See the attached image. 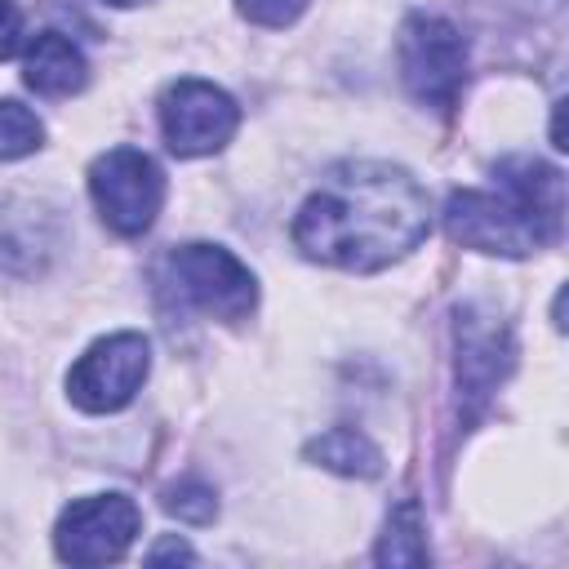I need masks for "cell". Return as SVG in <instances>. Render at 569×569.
<instances>
[{
    "label": "cell",
    "mask_w": 569,
    "mask_h": 569,
    "mask_svg": "<svg viewBox=\"0 0 569 569\" xmlns=\"http://www.w3.org/2000/svg\"><path fill=\"white\" fill-rule=\"evenodd\" d=\"M431 231V196L418 178L382 160L333 164L293 218V244L325 267L378 271Z\"/></svg>",
    "instance_id": "1"
},
{
    "label": "cell",
    "mask_w": 569,
    "mask_h": 569,
    "mask_svg": "<svg viewBox=\"0 0 569 569\" xmlns=\"http://www.w3.org/2000/svg\"><path fill=\"white\" fill-rule=\"evenodd\" d=\"M565 178L560 169L511 156L498 164V191H453L445 204V227L458 244L502 258H525L560 236Z\"/></svg>",
    "instance_id": "2"
},
{
    "label": "cell",
    "mask_w": 569,
    "mask_h": 569,
    "mask_svg": "<svg viewBox=\"0 0 569 569\" xmlns=\"http://www.w3.org/2000/svg\"><path fill=\"white\" fill-rule=\"evenodd\" d=\"M89 196L116 236H142L164 200V173L138 147H111L89 169Z\"/></svg>",
    "instance_id": "3"
},
{
    "label": "cell",
    "mask_w": 569,
    "mask_h": 569,
    "mask_svg": "<svg viewBox=\"0 0 569 569\" xmlns=\"http://www.w3.org/2000/svg\"><path fill=\"white\" fill-rule=\"evenodd\" d=\"M396 53H400V80L418 102H427L436 111H449L458 102L462 76H467V44L445 18L413 13L400 27Z\"/></svg>",
    "instance_id": "4"
},
{
    "label": "cell",
    "mask_w": 569,
    "mask_h": 569,
    "mask_svg": "<svg viewBox=\"0 0 569 569\" xmlns=\"http://www.w3.org/2000/svg\"><path fill=\"white\" fill-rule=\"evenodd\" d=\"M169 289L213 316V320H244L258 302V284L249 276V267L218 244H182L169 253Z\"/></svg>",
    "instance_id": "5"
},
{
    "label": "cell",
    "mask_w": 569,
    "mask_h": 569,
    "mask_svg": "<svg viewBox=\"0 0 569 569\" xmlns=\"http://www.w3.org/2000/svg\"><path fill=\"white\" fill-rule=\"evenodd\" d=\"M151 369V347L142 333H107L98 338L67 373V391L84 413H116L124 409Z\"/></svg>",
    "instance_id": "6"
},
{
    "label": "cell",
    "mask_w": 569,
    "mask_h": 569,
    "mask_svg": "<svg viewBox=\"0 0 569 569\" xmlns=\"http://www.w3.org/2000/svg\"><path fill=\"white\" fill-rule=\"evenodd\" d=\"M142 529V511L124 493H93L76 498L53 529V547L71 565H107L129 551V542Z\"/></svg>",
    "instance_id": "7"
},
{
    "label": "cell",
    "mask_w": 569,
    "mask_h": 569,
    "mask_svg": "<svg viewBox=\"0 0 569 569\" xmlns=\"http://www.w3.org/2000/svg\"><path fill=\"white\" fill-rule=\"evenodd\" d=\"M240 124V107L209 80H178L160 98V129L173 156H209Z\"/></svg>",
    "instance_id": "8"
},
{
    "label": "cell",
    "mask_w": 569,
    "mask_h": 569,
    "mask_svg": "<svg viewBox=\"0 0 569 569\" xmlns=\"http://www.w3.org/2000/svg\"><path fill=\"white\" fill-rule=\"evenodd\" d=\"M511 333L498 316H480L476 307L458 311V391L467 405V418L489 400V391H498V382L511 369Z\"/></svg>",
    "instance_id": "9"
},
{
    "label": "cell",
    "mask_w": 569,
    "mask_h": 569,
    "mask_svg": "<svg viewBox=\"0 0 569 569\" xmlns=\"http://www.w3.org/2000/svg\"><path fill=\"white\" fill-rule=\"evenodd\" d=\"M58 253V218L49 204L27 196L0 200V271L36 276Z\"/></svg>",
    "instance_id": "10"
},
{
    "label": "cell",
    "mask_w": 569,
    "mask_h": 569,
    "mask_svg": "<svg viewBox=\"0 0 569 569\" xmlns=\"http://www.w3.org/2000/svg\"><path fill=\"white\" fill-rule=\"evenodd\" d=\"M22 80H27L36 93H44V98H71V93L84 89L89 67H84V53L71 44V36H62V31H40V36H31V44H27Z\"/></svg>",
    "instance_id": "11"
},
{
    "label": "cell",
    "mask_w": 569,
    "mask_h": 569,
    "mask_svg": "<svg viewBox=\"0 0 569 569\" xmlns=\"http://www.w3.org/2000/svg\"><path fill=\"white\" fill-rule=\"evenodd\" d=\"M307 458H316L320 467H329V471H338V476H360V480H369V476L382 471L378 445H373L365 431H356V427H333V431L316 436V440L307 445Z\"/></svg>",
    "instance_id": "12"
},
{
    "label": "cell",
    "mask_w": 569,
    "mask_h": 569,
    "mask_svg": "<svg viewBox=\"0 0 569 569\" xmlns=\"http://www.w3.org/2000/svg\"><path fill=\"white\" fill-rule=\"evenodd\" d=\"M378 560L382 565H422L427 560V538H422V520H418L413 502H400L391 511L382 547H378Z\"/></svg>",
    "instance_id": "13"
},
{
    "label": "cell",
    "mask_w": 569,
    "mask_h": 569,
    "mask_svg": "<svg viewBox=\"0 0 569 569\" xmlns=\"http://www.w3.org/2000/svg\"><path fill=\"white\" fill-rule=\"evenodd\" d=\"M44 138V124L36 120V111H27L22 102H0V160H18L31 156Z\"/></svg>",
    "instance_id": "14"
},
{
    "label": "cell",
    "mask_w": 569,
    "mask_h": 569,
    "mask_svg": "<svg viewBox=\"0 0 569 569\" xmlns=\"http://www.w3.org/2000/svg\"><path fill=\"white\" fill-rule=\"evenodd\" d=\"M164 511H173L178 520H191V525H209L213 511H218V498H213V489L204 480L187 476V480L164 489Z\"/></svg>",
    "instance_id": "15"
},
{
    "label": "cell",
    "mask_w": 569,
    "mask_h": 569,
    "mask_svg": "<svg viewBox=\"0 0 569 569\" xmlns=\"http://www.w3.org/2000/svg\"><path fill=\"white\" fill-rule=\"evenodd\" d=\"M236 4L258 27H284V22H293L307 9V0H236Z\"/></svg>",
    "instance_id": "16"
},
{
    "label": "cell",
    "mask_w": 569,
    "mask_h": 569,
    "mask_svg": "<svg viewBox=\"0 0 569 569\" xmlns=\"http://www.w3.org/2000/svg\"><path fill=\"white\" fill-rule=\"evenodd\" d=\"M22 40V13L13 0H0V58H9Z\"/></svg>",
    "instance_id": "17"
},
{
    "label": "cell",
    "mask_w": 569,
    "mask_h": 569,
    "mask_svg": "<svg viewBox=\"0 0 569 569\" xmlns=\"http://www.w3.org/2000/svg\"><path fill=\"white\" fill-rule=\"evenodd\" d=\"M147 560H151V565H160V560H191V547H187V542H182V538L173 533V538L156 542V547L147 551Z\"/></svg>",
    "instance_id": "18"
},
{
    "label": "cell",
    "mask_w": 569,
    "mask_h": 569,
    "mask_svg": "<svg viewBox=\"0 0 569 569\" xmlns=\"http://www.w3.org/2000/svg\"><path fill=\"white\" fill-rule=\"evenodd\" d=\"M107 4H142V0H107Z\"/></svg>",
    "instance_id": "19"
}]
</instances>
